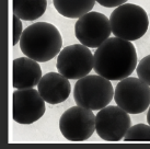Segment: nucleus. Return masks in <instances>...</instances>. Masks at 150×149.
Masks as SVG:
<instances>
[{
	"label": "nucleus",
	"instance_id": "f257e3e1",
	"mask_svg": "<svg viewBox=\"0 0 150 149\" xmlns=\"http://www.w3.org/2000/svg\"><path fill=\"white\" fill-rule=\"evenodd\" d=\"M93 70L102 77L116 81L129 77L137 67V53L130 41L110 37L96 48Z\"/></svg>",
	"mask_w": 150,
	"mask_h": 149
},
{
	"label": "nucleus",
	"instance_id": "f03ea898",
	"mask_svg": "<svg viewBox=\"0 0 150 149\" xmlns=\"http://www.w3.org/2000/svg\"><path fill=\"white\" fill-rule=\"evenodd\" d=\"M63 47V37L52 23L38 22L23 31L20 40L22 53L38 62H50Z\"/></svg>",
	"mask_w": 150,
	"mask_h": 149
},
{
	"label": "nucleus",
	"instance_id": "7ed1b4c3",
	"mask_svg": "<svg viewBox=\"0 0 150 149\" xmlns=\"http://www.w3.org/2000/svg\"><path fill=\"white\" fill-rule=\"evenodd\" d=\"M112 33L127 41H136L148 31L149 19L146 10L134 4H124L116 7L110 16Z\"/></svg>",
	"mask_w": 150,
	"mask_h": 149
},
{
	"label": "nucleus",
	"instance_id": "20e7f679",
	"mask_svg": "<svg viewBox=\"0 0 150 149\" xmlns=\"http://www.w3.org/2000/svg\"><path fill=\"white\" fill-rule=\"evenodd\" d=\"M110 81L98 74L78 79L74 88V99L77 105L92 111H100L108 106L114 96V89Z\"/></svg>",
	"mask_w": 150,
	"mask_h": 149
},
{
	"label": "nucleus",
	"instance_id": "39448f33",
	"mask_svg": "<svg viewBox=\"0 0 150 149\" xmlns=\"http://www.w3.org/2000/svg\"><path fill=\"white\" fill-rule=\"evenodd\" d=\"M114 100L129 114L142 113L150 106V86L139 78L122 79L114 91Z\"/></svg>",
	"mask_w": 150,
	"mask_h": 149
},
{
	"label": "nucleus",
	"instance_id": "423d86ee",
	"mask_svg": "<svg viewBox=\"0 0 150 149\" xmlns=\"http://www.w3.org/2000/svg\"><path fill=\"white\" fill-rule=\"evenodd\" d=\"M56 67L68 79L78 80L88 76L94 67V55L83 44H72L60 50Z\"/></svg>",
	"mask_w": 150,
	"mask_h": 149
},
{
	"label": "nucleus",
	"instance_id": "0eeeda50",
	"mask_svg": "<svg viewBox=\"0 0 150 149\" xmlns=\"http://www.w3.org/2000/svg\"><path fill=\"white\" fill-rule=\"evenodd\" d=\"M96 117L92 110L83 106H72L62 114L59 129L67 140L84 141L96 132Z\"/></svg>",
	"mask_w": 150,
	"mask_h": 149
},
{
	"label": "nucleus",
	"instance_id": "6e6552de",
	"mask_svg": "<svg viewBox=\"0 0 150 149\" xmlns=\"http://www.w3.org/2000/svg\"><path fill=\"white\" fill-rule=\"evenodd\" d=\"M112 33L110 19L103 13L90 11L79 18L75 24L77 40L89 48H98Z\"/></svg>",
	"mask_w": 150,
	"mask_h": 149
},
{
	"label": "nucleus",
	"instance_id": "1a4fd4ad",
	"mask_svg": "<svg viewBox=\"0 0 150 149\" xmlns=\"http://www.w3.org/2000/svg\"><path fill=\"white\" fill-rule=\"evenodd\" d=\"M129 113L117 106L101 109L96 117V132L103 140L120 141L132 125Z\"/></svg>",
	"mask_w": 150,
	"mask_h": 149
},
{
	"label": "nucleus",
	"instance_id": "9d476101",
	"mask_svg": "<svg viewBox=\"0 0 150 149\" xmlns=\"http://www.w3.org/2000/svg\"><path fill=\"white\" fill-rule=\"evenodd\" d=\"M45 100L33 88L17 89L13 92L12 117L19 124H33L45 114Z\"/></svg>",
	"mask_w": 150,
	"mask_h": 149
},
{
	"label": "nucleus",
	"instance_id": "9b49d317",
	"mask_svg": "<svg viewBox=\"0 0 150 149\" xmlns=\"http://www.w3.org/2000/svg\"><path fill=\"white\" fill-rule=\"evenodd\" d=\"M38 90L45 102L59 104L68 99L71 92V86L69 79L60 72H48L41 78Z\"/></svg>",
	"mask_w": 150,
	"mask_h": 149
},
{
	"label": "nucleus",
	"instance_id": "f8f14e48",
	"mask_svg": "<svg viewBox=\"0 0 150 149\" xmlns=\"http://www.w3.org/2000/svg\"><path fill=\"white\" fill-rule=\"evenodd\" d=\"M13 88L29 89L38 86L42 78V69L38 62L32 58L20 57L13 60Z\"/></svg>",
	"mask_w": 150,
	"mask_h": 149
},
{
	"label": "nucleus",
	"instance_id": "ddd939ff",
	"mask_svg": "<svg viewBox=\"0 0 150 149\" xmlns=\"http://www.w3.org/2000/svg\"><path fill=\"white\" fill-rule=\"evenodd\" d=\"M96 0H53L56 11L68 19H79L93 9Z\"/></svg>",
	"mask_w": 150,
	"mask_h": 149
},
{
	"label": "nucleus",
	"instance_id": "4468645a",
	"mask_svg": "<svg viewBox=\"0 0 150 149\" xmlns=\"http://www.w3.org/2000/svg\"><path fill=\"white\" fill-rule=\"evenodd\" d=\"M13 14L24 21L41 18L47 8V0H13Z\"/></svg>",
	"mask_w": 150,
	"mask_h": 149
},
{
	"label": "nucleus",
	"instance_id": "2eb2a0df",
	"mask_svg": "<svg viewBox=\"0 0 150 149\" xmlns=\"http://www.w3.org/2000/svg\"><path fill=\"white\" fill-rule=\"evenodd\" d=\"M124 139L126 141H150V125L136 124L130 126Z\"/></svg>",
	"mask_w": 150,
	"mask_h": 149
},
{
	"label": "nucleus",
	"instance_id": "dca6fc26",
	"mask_svg": "<svg viewBox=\"0 0 150 149\" xmlns=\"http://www.w3.org/2000/svg\"><path fill=\"white\" fill-rule=\"evenodd\" d=\"M137 76L144 82L150 86V55H147L139 62L136 67Z\"/></svg>",
	"mask_w": 150,
	"mask_h": 149
},
{
	"label": "nucleus",
	"instance_id": "f3484780",
	"mask_svg": "<svg viewBox=\"0 0 150 149\" xmlns=\"http://www.w3.org/2000/svg\"><path fill=\"white\" fill-rule=\"evenodd\" d=\"M13 45H17L18 43H20L22 36V22L21 19L17 16H13Z\"/></svg>",
	"mask_w": 150,
	"mask_h": 149
},
{
	"label": "nucleus",
	"instance_id": "a211bd4d",
	"mask_svg": "<svg viewBox=\"0 0 150 149\" xmlns=\"http://www.w3.org/2000/svg\"><path fill=\"white\" fill-rule=\"evenodd\" d=\"M96 2L105 8H116L127 2V0H96Z\"/></svg>",
	"mask_w": 150,
	"mask_h": 149
},
{
	"label": "nucleus",
	"instance_id": "6ab92c4d",
	"mask_svg": "<svg viewBox=\"0 0 150 149\" xmlns=\"http://www.w3.org/2000/svg\"><path fill=\"white\" fill-rule=\"evenodd\" d=\"M147 123L150 125V106L149 110H148V113H147Z\"/></svg>",
	"mask_w": 150,
	"mask_h": 149
}]
</instances>
